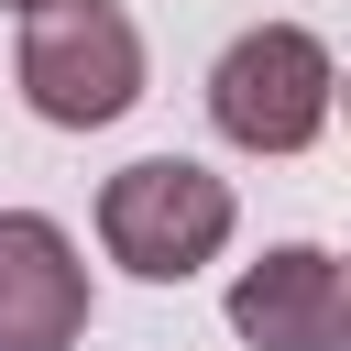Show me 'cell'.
I'll return each instance as SVG.
<instances>
[{
    "label": "cell",
    "mask_w": 351,
    "mask_h": 351,
    "mask_svg": "<svg viewBox=\"0 0 351 351\" xmlns=\"http://www.w3.org/2000/svg\"><path fill=\"white\" fill-rule=\"evenodd\" d=\"M11 77H22L33 121L99 132V121H121V110L143 99V33H132L121 0H44V11L22 22Z\"/></svg>",
    "instance_id": "6da1fadb"
},
{
    "label": "cell",
    "mask_w": 351,
    "mask_h": 351,
    "mask_svg": "<svg viewBox=\"0 0 351 351\" xmlns=\"http://www.w3.org/2000/svg\"><path fill=\"white\" fill-rule=\"evenodd\" d=\"M329 99H340V77H329V44L307 22H252L208 66V121L241 154H307L318 121H329Z\"/></svg>",
    "instance_id": "7a4b0ae2"
},
{
    "label": "cell",
    "mask_w": 351,
    "mask_h": 351,
    "mask_svg": "<svg viewBox=\"0 0 351 351\" xmlns=\"http://www.w3.org/2000/svg\"><path fill=\"white\" fill-rule=\"evenodd\" d=\"M99 241H110L121 274L186 285V274L230 241V186H219L208 165H186V154H143V165H121V176L99 186Z\"/></svg>",
    "instance_id": "3957f363"
},
{
    "label": "cell",
    "mask_w": 351,
    "mask_h": 351,
    "mask_svg": "<svg viewBox=\"0 0 351 351\" xmlns=\"http://www.w3.org/2000/svg\"><path fill=\"white\" fill-rule=\"evenodd\" d=\"M230 329L252 351H351V263L318 241H274L230 285Z\"/></svg>",
    "instance_id": "277c9868"
},
{
    "label": "cell",
    "mask_w": 351,
    "mask_h": 351,
    "mask_svg": "<svg viewBox=\"0 0 351 351\" xmlns=\"http://www.w3.org/2000/svg\"><path fill=\"white\" fill-rule=\"evenodd\" d=\"M88 340V263L44 208H0V351H77Z\"/></svg>",
    "instance_id": "5b68a950"
},
{
    "label": "cell",
    "mask_w": 351,
    "mask_h": 351,
    "mask_svg": "<svg viewBox=\"0 0 351 351\" xmlns=\"http://www.w3.org/2000/svg\"><path fill=\"white\" fill-rule=\"evenodd\" d=\"M11 11H44V0H11Z\"/></svg>",
    "instance_id": "8992f818"
},
{
    "label": "cell",
    "mask_w": 351,
    "mask_h": 351,
    "mask_svg": "<svg viewBox=\"0 0 351 351\" xmlns=\"http://www.w3.org/2000/svg\"><path fill=\"white\" fill-rule=\"evenodd\" d=\"M340 99H351V88H340Z\"/></svg>",
    "instance_id": "52a82bcc"
}]
</instances>
